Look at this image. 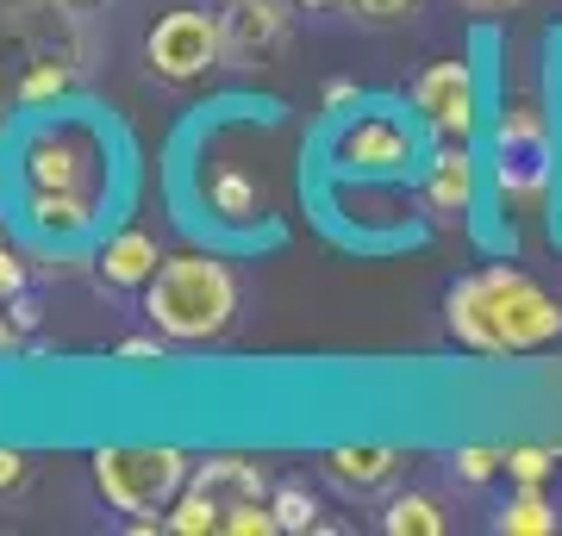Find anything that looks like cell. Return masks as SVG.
<instances>
[{"label": "cell", "mask_w": 562, "mask_h": 536, "mask_svg": "<svg viewBox=\"0 0 562 536\" xmlns=\"http://www.w3.org/2000/svg\"><path fill=\"white\" fill-rule=\"evenodd\" d=\"M550 157H557L550 113H543L538 100H513L494 119V194H501V206L538 213L543 199H550V181H557Z\"/></svg>", "instance_id": "6"}, {"label": "cell", "mask_w": 562, "mask_h": 536, "mask_svg": "<svg viewBox=\"0 0 562 536\" xmlns=\"http://www.w3.org/2000/svg\"><path fill=\"white\" fill-rule=\"evenodd\" d=\"M7 256H13V243H7V231H0V262H7Z\"/></svg>", "instance_id": "31"}, {"label": "cell", "mask_w": 562, "mask_h": 536, "mask_svg": "<svg viewBox=\"0 0 562 536\" xmlns=\"http://www.w3.org/2000/svg\"><path fill=\"white\" fill-rule=\"evenodd\" d=\"M475 199H482V162H475V150L457 138H438L419 169V206L431 213V225H462L475 213Z\"/></svg>", "instance_id": "9"}, {"label": "cell", "mask_w": 562, "mask_h": 536, "mask_svg": "<svg viewBox=\"0 0 562 536\" xmlns=\"http://www.w3.org/2000/svg\"><path fill=\"white\" fill-rule=\"evenodd\" d=\"M225 7H232V0H225Z\"/></svg>", "instance_id": "32"}, {"label": "cell", "mask_w": 562, "mask_h": 536, "mask_svg": "<svg viewBox=\"0 0 562 536\" xmlns=\"http://www.w3.org/2000/svg\"><path fill=\"white\" fill-rule=\"evenodd\" d=\"M69 88H76V69L57 62V57H38V62H25V76L13 81V100H20L25 113H44V106H57Z\"/></svg>", "instance_id": "18"}, {"label": "cell", "mask_w": 562, "mask_h": 536, "mask_svg": "<svg viewBox=\"0 0 562 536\" xmlns=\"http://www.w3.org/2000/svg\"><path fill=\"white\" fill-rule=\"evenodd\" d=\"M406 100H413V113H419V125L431 138L469 144L475 125H482V81H475V69L462 57L425 62L419 76H413V88H406Z\"/></svg>", "instance_id": "8"}, {"label": "cell", "mask_w": 562, "mask_h": 536, "mask_svg": "<svg viewBox=\"0 0 562 536\" xmlns=\"http://www.w3.org/2000/svg\"><path fill=\"white\" fill-rule=\"evenodd\" d=\"M69 13H94V7H106V0H63Z\"/></svg>", "instance_id": "30"}, {"label": "cell", "mask_w": 562, "mask_h": 536, "mask_svg": "<svg viewBox=\"0 0 562 536\" xmlns=\"http://www.w3.org/2000/svg\"><path fill=\"white\" fill-rule=\"evenodd\" d=\"M357 81H325V113H350L357 106Z\"/></svg>", "instance_id": "26"}, {"label": "cell", "mask_w": 562, "mask_h": 536, "mask_svg": "<svg viewBox=\"0 0 562 536\" xmlns=\"http://www.w3.org/2000/svg\"><path fill=\"white\" fill-rule=\"evenodd\" d=\"M387 536H443V505L431 493H394L382 512Z\"/></svg>", "instance_id": "19"}, {"label": "cell", "mask_w": 562, "mask_h": 536, "mask_svg": "<svg viewBox=\"0 0 562 536\" xmlns=\"http://www.w3.org/2000/svg\"><path fill=\"white\" fill-rule=\"evenodd\" d=\"M201 213L213 225H257L262 219V187L257 175H244V169H213V175L201 181Z\"/></svg>", "instance_id": "14"}, {"label": "cell", "mask_w": 562, "mask_h": 536, "mask_svg": "<svg viewBox=\"0 0 562 536\" xmlns=\"http://www.w3.org/2000/svg\"><path fill=\"white\" fill-rule=\"evenodd\" d=\"M194 475V456L176 443H101L88 456V480L106 499V512L157 517L176 505V493Z\"/></svg>", "instance_id": "5"}, {"label": "cell", "mask_w": 562, "mask_h": 536, "mask_svg": "<svg viewBox=\"0 0 562 536\" xmlns=\"http://www.w3.org/2000/svg\"><path fill=\"white\" fill-rule=\"evenodd\" d=\"M350 13H357L362 25L387 32V25H406V20H413V13H419V0H350Z\"/></svg>", "instance_id": "23"}, {"label": "cell", "mask_w": 562, "mask_h": 536, "mask_svg": "<svg viewBox=\"0 0 562 536\" xmlns=\"http://www.w3.org/2000/svg\"><path fill=\"white\" fill-rule=\"evenodd\" d=\"M25 480H32V456L13 449V443H0V499H20Z\"/></svg>", "instance_id": "24"}, {"label": "cell", "mask_w": 562, "mask_h": 536, "mask_svg": "<svg viewBox=\"0 0 562 536\" xmlns=\"http://www.w3.org/2000/svg\"><path fill=\"white\" fill-rule=\"evenodd\" d=\"M288 7L294 0H232L225 13V57L244 69H269L288 50Z\"/></svg>", "instance_id": "11"}, {"label": "cell", "mask_w": 562, "mask_h": 536, "mask_svg": "<svg viewBox=\"0 0 562 536\" xmlns=\"http://www.w3.org/2000/svg\"><path fill=\"white\" fill-rule=\"evenodd\" d=\"M338 7H350V0H294V13H338Z\"/></svg>", "instance_id": "28"}, {"label": "cell", "mask_w": 562, "mask_h": 536, "mask_svg": "<svg viewBox=\"0 0 562 536\" xmlns=\"http://www.w3.org/2000/svg\"><path fill=\"white\" fill-rule=\"evenodd\" d=\"M406 449H394V443H338V449H325L319 468L325 480H338L344 493H382V487H394L406 468Z\"/></svg>", "instance_id": "13"}, {"label": "cell", "mask_w": 562, "mask_h": 536, "mask_svg": "<svg viewBox=\"0 0 562 536\" xmlns=\"http://www.w3.org/2000/svg\"><path fill=\"white\" fill-rule=\"evenodd\" d=\"M494 531L501 536H557V505H550L543 487H519V493L494 512Z\"/></svg>", "instance_id": "17"}, {"label": "cell", "mask_w": 562, "mask_h": 536, "mask_svg": "<svg viewBox=\"0 0 562 536\" xmlns=\"http://www.w3.org/2000/svg\"><path fill=\"white\" fill-rule=\"evenodd\" d=\"M13 350H20V324H13L7 299H0V356H13Z\"/></svg>", "instance_id": "27"}, {"label": "cell", "mask_w": 562, "mask_h": 536, "mask_svg": "<svg viewBox=\"0 0 562 536\" xmlns=\"http://www.w3.org/2000/svg\"><path fill=\"white\" fill-rule=\"evenodd\" d=\"M188 480L206 487L225 512L244 505V499H269V493H276L269 475H262V461H244V456H206V461H194V475H188Z\"/></svg>", "instance_id": "15"}, {"label": "cell", "mask_w": 562, "mask_h": 536, "mask_svg": "<svg viewBox=\"0 0 562 536\" xmlns=\"http://www.w3.org/2000/svg\"><path fill=\"white\" fill-rule=\"evenodd\" d=\"M450 468H457V480L482 487V480L506 475V443H462L457 456H450Z\"/></svg>", "instance_id": "22"}, {"label": "cell", "mask_w": 562, "mask_h": 536, "mask_svg": "<svg viewBox=\"0 0 562 536\" xmlns=\"http://www.w3.org/2000/svg\"><path fill=\"white\" fill-rule=\"evenodd\" d=\"M562 449H550V443H506V480L513 487H543V480L557 475Z\"/></svg>", "instance_id": "21"}, {"label": "cell", "mask_w": 562, "mask_h": 536, "mask_svg": "<svg viewBox=\"0 0 562 536\" xmlns=\"http://www.w3.org/2000/svg\"><path fill=\"white\" fill-rule=\"evenodd\" d=\"M157 269H162V243H157V231H144V225L106 231L101 250H94V275H101V287H113V294H144Z\"/></svg>", "instance_id": "12"}, {"label": "cell", "mask_w": 562, "mask_h": 536, "mask_svg": "<svg viewBox=\"0 0 562 536\" xmlns=\"http://www.w3.org/2000/svg\"><path fill=\"white\" fill-rule=\"evenodd\" d=\"M20 187H69V194H101L113 187V144L94 119L76 113H38L13 138Z\"/></svg>", "instance_id": "4"}, {"label": "cell", "mask_w": 562, "mask_h": 536, "mask_svg": "<svg viewBox=\"0 0 562 536\" xmlns=\"http://www.w3.org/2000/svg\"><path fill=\"white\" fill-rule=\"evenodd\" d=\"M113 362H162V331H150V338H120L113 343Z\"/></svg>", "instance_id": "25"}, {"label": "cell", "mask_w": 562, "mask_h": 536, "mask_svg": "<svg viewBox=\"0 0 562 536\" xmlns=\"http://www.w3.org/2000/svg\"><path fill=\"white\" fill-rule=\"evenodd\" d=\"M462 7H482V13H513V7H525V0H462Z\"/></svg>", "instance_id": "29"}, {"label": "cell", "mask_w": 562, "mask_h": 536, "mask_svg": "<svg viewBox=\"0 0 562 536\" xmlns=\"http://www.w3.org/2000/svg\"><path fill=\"white\" fill-rule=\"evenodd\" d=\"M144 318L169 343H213L238 318V275L213 250H181L162 256V269L144 287Z\"/></svg>", "instance_id": "3"}, {"label": "cell", "mask_w": 562, "mask_h": 536, "mask_svg": "<svg viewBox=\"0 0 562 536\" xmlns=\"http://www.w3.org/2000/svg\"><path fill=\"white\" fill-rule=\"evenodd\" d=\"M269 505H276V524H281V531H294V536H306V531H319V524H325L319 499L306 493L301 480H281L276 493H269Z\"/></svg>", "instance_id": "20"}, {"label": "cell", "mask_w": 562, "mask_h": 536, "mask_svg": "<svg viewBox=\"0 0 562 536\" xmlns=\"http://www.w3.org/2000/svg\"><path fill=\"white\" fill-rule=\"evenodd\" d=\"M443 331L469 356H538L562 338V299L513 262H487L475 275L450 281Z\"/></svg>", "instance_id": "1"}, {"label": "cell", "mask_w": 562, "mask_h": 536, "mask_svg": "<svg viewBox=\"0 0 562 536\" xmlns=\"http://www.w3.org/2000/svg\"><path fill=\"white\" fill-rule=\"evenodd\" d=\"M425 125L419 113H406L394 100H357V113H331L319 138V162L338 181H382V187H401V181H419L425 169Z\"/></svg>", "instance_id": "2"}, {"label": "cell", "mask_w": 562, "mask_h": 536, "mask_svg": "<svg viewBox=\"0 0 562 536\" xmlns=\"http://www.w3.org/2000/svg\"><path fill=\"white\" fill-rule=\"evenodd\" d=\"M225 62V20L201 13V7H176L144 32V69L162 88H194Z\"/></svg>", "instance_id": "7"}, {"label": "cell", "mask_w": 562, "mask_h": 536, "mask_svg": "<svg viewBox=\"0 0 562 536\" xmlns=\"http://www.w3.org/2000/svg\"><path fill=\"white\" fill-rule=\"evenodd\" d=\"M101 194H69V187H25L20 194V219L25 231L38 243H57V250H69V243L94 238L101 231Z\"/></svg>", "instance_id": "10"}, {"label": "cell", "mask_w": 562, "mask_h": 536, "mask_svg": "<svg viewBox=\"0 0 562 536\" xmlns=\"http://www.w3.org/2000/svg\"><path fill=\"white\" fill-rule=\"evenodd\" d=\"M162 531H169V536H220L225 531V505L206 493V487L188 480V487L176 493V505L162 512Z\"/></svg>", "instance_id": "16"}]
</instances>
